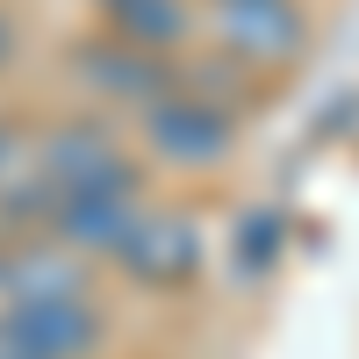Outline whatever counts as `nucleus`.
<instances>
[{
	"instance_id": "obj_1",
	"label": "nucleus",
	"mask_w": 359,
	"mask_h": 359,
	"mask_svg": "<svg viewBox=\"0 0 359 359\" xmlns=\"http://www.w3.org/2000/svg\"><path fill=\"white\" fill-rule=\"evenodd\" d=\"M36 172L50 194H94V187H137L130 151L94 123H65L36 144Z\"/></svg>"
},
{
	"instance_id": "obj_2",
	"label": "nucleus",
	"mask_w": 359,
	"mask_h": 359,
	"mask_svg": "<svg viewBox=\"0 0 359 359\" xmlns=\"http://www.w3.org/2000/svg\"><path fill=\"white\" fill-rule=\"evenodd\" d=\"M29 338V352L43 359H86L101 345V316L86 302V287H57V294H15L8 309H0Z\"/></svg>"
},
{
	"instance_id": "obj_3",
	"label": "nucleus",
	"mask_w": 359,
	"mask_h": 359,
	"mask_svg": "<svg viewBox=\"0 0 359 359\" xmlns=\"http://www.w3.org/2000/svg\"><path fill=\"white\" fill-rule=\"evenodd\" d=\"M144 144L165 165H216L230 151V123L216 108H201V94H158L144 101Z\"/></svg>"
},
{
	"instance_id": "obj_4",
	"label": "nucleus",
	"mask_w": 359,
	"mask_h": 359,
	"mask_svg": "<svg viewBox=\"0 0 359 359\" xmlns=\"http://www.w3.org/2000/svg\"><path fill=\"white\" fill-rule=\"evenodd\" d=\"M223 43L245 57L252 72H273V65H287V57L309 43V22H302L294 0H230L223 8Z\"/></svg>"
},
{
	"instance_id": "obj_5",
	"label": "nucleus",
	"mask_w": 359,
	"mask_h": 359,
	"mask_svg": "<svg viewBox=\"0 0 359 359\" xmlns=\"http://www.w3.org/2000/svg\"><path fill=\"white\" fill-rule=\"evenodd\" d=\"M115 259L130 266L144 280H187L201 266V237L180 223V216H151V208H137V223L115 237Z\"/></svg>"
},
{
	"instance_id": "obj_6",
	"label": "nucleus",
	"mask_w": 359,
	"mask_h": 359,
	"mask_svg": "<svg viewBox=\"0 0 359 359\" xmlns=\"http://www.w3.org/2000/svg\"><path fill=\"white\" fill-rule=\"evenodd\" d=\"M115 8V36L137 50H172L187 36V0H108Z\"/></svg>"
},
{
	"instance_id": "obj_7",
	"label": "nucleus",
	"mask_w": 359,
	"mask_h": 359,
	"mask_svg": "<svg viewBox=\"0 0 359 359\" xmlns=\"http://www.w3.org/2000/svg\"><path fill=\"white\" fill-rule=\"evenodd\" d=\"M0 359H43V352H29V338L15 331L8 316H0Z\"/></svg>"
},
{
	"instance_id": "obj_8",
	"label": "nucleus",
	"mask_w": 359,
	"mask_h": 359,
	"mask_svg": "<svg viewBox=\"0 0 359 359\" xmlns=\"http://www.w3.org/2000/svg\"><path fill=\"white\" fill-rule=\"evenodd\" d=\"M8 50H15V36H8V22H0V65H8Z\"/></svg>"
},
{
	"instance_id": "obj_9",
	"label": "nucleus",
	"mask_w": 359,
	"mask_h": 359,
	"mask_svg": "<svg viewBox=\"0 0 359 359\" xmlns=\"http://www.w3.org/2000/svg\"><path fill=\"white\" fill-rule=\"evenodd\" d=\"M216 8H230V0H216Z\"/></svg>"
}]
</instances>
